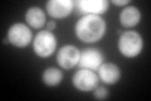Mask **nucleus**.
<instances>
[{
    "instance_id": "11",
    "label": "nucleus",
    "mask_w": 151,
    "mask_h": 101,
    "mask_svg": "<svg viewBox=\"0 0 151 101\" xmlns=\"http://www.w3.org/2000/svg\"><path fill=\"white\" fill-rule=\"evenodd\" d=\"M141 13L136 7H126L120 13V23L126 28L135 27L140 23Z\"/></svg>"
},
{
    "instance_id": "6",
    "label": "nucleus",
    "mask_w": 151,
    "mask_h": 101,
    "mask_svg": "<svg viewBox=\"0 0 151 101\" xmlns=\"http://www.w3.org/2000/svg\"><path fill=\"white\" fill-rule=\"evenodd\" d=\"M79 53L78 48L72 44L63 46L57 53V62L58 65L64 70H70L73 68L76 65H78L79 62Z\"/></svg>"
},
{
    "instance_id": "13",
    "label": "nucleus",
    "mask_w": 151,
    "mask_h": 101,
    "mask_svg": "<svg viewBox=\"0 0 151 101\" xmlns=\"http://www.w3.org/2000/svg\"><path fill=\"white\" fill-rule=\"evenodd\" d=\"M62 80H63V73L58 68H54V67L47 68L43 73V82L48 86L59 85Z\"/></svg>"
},
{
    "instance_id": "16",
    "label": "nucleus",
    "mask_w": 151,
    "mask_h": 101,
    "mask_svg": "<svg viewBox=\"0 0 151 101\" xmlns=\"http://www.w3.org/2000/svg\"><path fill=\"white\" fill-rule=\"evenodd\" d=\"M113 4H115V5H127V4L130 3V0H113L112 1Z\"/></svg>"
},
{
    "instance_id": "15",
    "label": "nucleus",
    "mask_w": 151,
    "mask_h": 101,
    "mask_svg": "<svg viewBox=\"0 0 151 101\" xmlns=\"http://www.w3.org/2000/svg\"><path fill=\"white\" fill-rule=\"evenodd\" d=\"M57 27V23H55V20H50V22H48L47 23V31H53L54 28Z\"/></svg>"
},
{
    "instance_id": "10",
    "label": "nucleus",
    "mask_w": 151,
    "mask_h": 101,
    "mask_svg": "<svg viewBox=\"0 0 151 101\" xmlns=\"http://www.w3.org/2000/svg\"><path fill=\"white\" fill-rule=\"evenodd\" d=\"M97 71H98V78L108 85L116 84L121 76L119 66L113 63H102Z\"/></svg>"
},
{
    "instance_id": "14",
    "label": "nucleus",
    "mask_w": 151,
    "mask_h": 101,
    "mask_svg": "<svg viewBox=\"0 0 151 101\" xmlns=\"http://www.w3.org/2000/svg\"><path fill=\"white\" fill-rule=\"evenodd\" d=\"M94 90H96L94 91V97L97 100H105L108 97V90L103 86H97Z\"/></svg>"
},
{
    "instance_id": "5",
    "label": "nucleus",
    "mask_w": 151,
    "mask_h": 101,
    "mask_svg": "<svg viewBox=\"0 0 151 101\" xmlns=\"http://www.w3.org/2000/svg\"><path fill=\"white\" fill-rule=\"evenodd\" d=\"M73 85L77 90L83 92L92 91L98 86V76L91 70L81 68L73 76Z\"/></svg>"
},
{
    "instance_id": "4",
    "label": "nucleus",
    "mask_w": 151,
    "mask_h": 101,
    "mask_svg": "<svg viewBox=\"0 0 151 101\" xmlns=\"http://www.w3.org/2000/svg\"><path fill=\"white\" fill-rule=\"evenodd\" d=\"M32 39H33L32 31L29 29V27H27L23 23L13 24L8 31V41L15 47L19 48L27 47Z\"/></svg>"
},
{
    "instance_id": "8",
    "label": "nucleus",
    "mask_w": 151,
    "mask_h": 101,
    "mask_svg": "<svg viewBox=\"0 0 151 101\" xmlns=\"http://www.w3.org/2000/svg\"><path fill=\"white\" fill-rule=\"evenodd\" d=\"M74 3L72 0H50L47 3V12L54 19H62L68 17L73 10Z\"/></svg>"
},
{
    "instance_id": "7",
    "label": "nucleus",
    "mask_w": 151,
    "mask_h": 101,
    "mask_svg": "<svg viewBox=\"0 0 151 101\" xmlns=\"http://www.w3.org/2000/svg\"><path fill=\"white\" fill-rule=\"evenodd\" d=\"M103 63V54L98 49L94 48H87L79 56L78 66L81 68L96 71L100 68V66Z\"/></svg>"
},
{
    "instance_id": "3",
    "label": "nucleus",
    "mask_w": 151,
    "mask_h": 101,
    "mask_svg": "<svg viewBox=\"0 0 151 101\" xmlns=\"http://www.w3.org/2000/svg\"><path fill=\"white\" fill-rule=\"evenodd\" d=\"M57 47V38L49 31H42L35 36V39L33 42L34 52L39 57H49L53 54Z\"/></svg>"
},
{
    "instance_id": "1",
    "label": "nucleus",
    "mask_w": 151,
    "mask_h": 101,
    "mask_svg": "<svg viewBox=\"0 0 151 101\" xmlns=\"http://www.w3.org/2000/svg\"><path fill=\"white\" fill-rule=\"evenodd\" d=\"M76 36L79 41L93 43L100 41L106 33V23L100 15L87 14L77 22L74 27Z\"/></svg>"
},
{
    "instance_id": "2",
    "label": "nucleus",
    "mask_w": 151,
    "mask_h": 101,
    "mask_svg": "<svg viewBox=\"0 0 151 101\" xmlns=\"http://www.w3.org/2000/svg\"><path fill=\"white\" fill-rule=\"evenodd\" d=\"M142 38L137 32L127 31L121 33L119 39V49L125 57L134 58L139 56L140 52L142 51Z\"/></svg>"
},
{
    "instance_id": "9",
    "label": "nucleus",
    "mask_w": 151,
    "mask_h": 101,
    "mask_svg": "<svg viewBox=\"0 0 151 101\" xmlns=\"http://www.w3.org/2000/svg\"><path fill=\"white\" fill-rule=\"evenodd\" d=\"M74 5L77 7L79 13H83L84 15L87 14H93V15H101L106 13L108 9V1L107 0H79L76 1Z\"/></svg>"
},
{
    "instance_id": "12",
    "label": "nucleus",
    "mask_w": 151,
    "mask_h": 101,
    "mask_svg": "<svg viewBox=\"0 0 151 101\" xmlns=\"http://www.w3.org/2000/svg\"><path fill=\"white\" fill-rule=\"evenodd\" d=\"M25 20L32 28L39 29L45 24V14L38 7H32L25 13Z\"/></svg>"
}]
</instances>
